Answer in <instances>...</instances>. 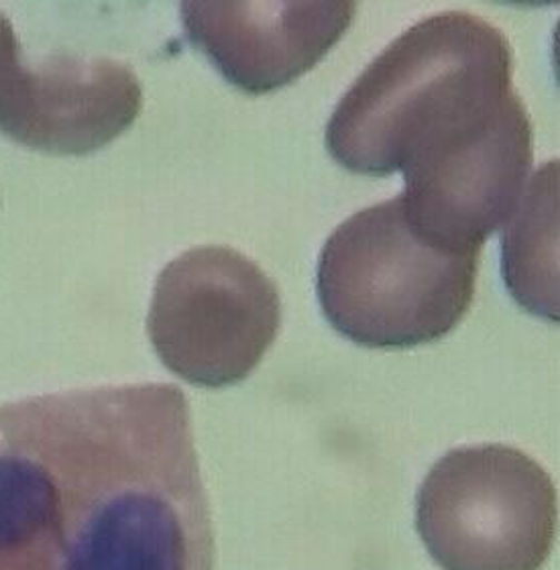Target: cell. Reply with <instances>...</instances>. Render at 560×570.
I'll return each instance as SVG.
<instances>
[{"instance_id":"6da1fadb","label":"cell","mask_w":560,"mask_h":570,"mask_svg":"<svg viewBox=\"0 0 560 570\" xmlns=\"http://www.w3.org/2000/svg\"><path fill=\"white\" fill-rule=\"evenodd\" d=\"M0 570H215L178 385H102L0 405Z\"/></svg>"},{"instance_id":"7a4b0ae2","label":"cell","mask_w":560,"mask_h":570,"mask_svg":"<svg viewBox=\"0 0 560 570\" xmlns=\"http://www.w3.org/2000/svg\"><path fill=\"white\" fill-rule=\"evenodd\" d=\"M512 76L500 27L475 12H434L395 37L346 90L326 125V147L351 171H404L407 194L434 190L532 137Z\"/></svg>"},{"instance_id":"3957f363","label":"cell","mask_w":560,"mask_h":570,"mask_svg":"<svg viewBox=\"0 0 560 570\" xmlns=\"http://www.w3.org/2000/svg\"><path fill=\"white\" fill-rule=\"evenodd\" d=\"M479 255L422 235L397 194L348 216L326 238L316 269L322 314L355 345L434 343L471 306Z\"/></svg>"},{"instance_id":"277c9868","label":"cell","mask_w":560,"mask_h":570,"mask_svg":"<svg viewBox=\"0 0 560 570\" xmlns=\"http://www.w3.org/2000/svg\"><path fill=\"white\" fill-rule=\"evenodd\" d=\"M557 520L547 469L505 444L446 452L417 489V532L442 570H540Z\"/></svg>"},{"instance_id":"5b68a950","label":"cell","mask_w":560,"mask_h":570,"mask_svg":"<svg viewBox=\"0 0 560 570\" xmlns=\"http://www.w3.org/2000/svg\"><path fill=\"white\" fill-rule=\"evenodd\" d=\"M282 326L272 277L240 250L196 247L157 275L147 333L179 380L227 387L247 380Z\"/></svg>"},{"instance_id":"8992f818","label":"cell","mask_w":560,"mask_h":570,"mask_svg":"<svg viewBox=\"0 0 560 570\" xmlns=\"http://www.w3.org/2000/svg\"><path fill=\"white\" fill-rule=\"evenodd\" d=\"M141 107L127 63L78 53L27 60L0 12V135L41 154L88 155L127 131Z\"/></svg>"},{"instance_id":"52a82bcc","label":"cell","mask_w":560,"mask_h":570,"mask_svg":"<svg viewBox=\"0 0 560 570\" xmlns=\"http://www.w3.org/2000/svg\"><path fill=\"white\" fill-rule=\"evenodd\" d=\"M181 23L228 82L250 95L286 86L343 37L357 11L336 2H181Z\"/></svg>"},{"instance_id":"ba28073f","label":"cell","mask_w":560,"mask_h":570,"mask_svg":"<svg viewBox=\"0 0 560 570\" xmlns=\"http://www.w3.org/2000/svg\"><path fill=\"white\" fill-rule=\"evenodd\" d=\"M503 225L501 267L528 312L559 321V161L534 174Z\"/></svg>"}]
</instances>
